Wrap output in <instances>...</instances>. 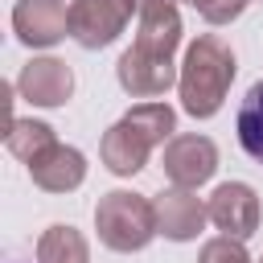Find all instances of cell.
<instances>
[{"label":"cell","instance_id":"6da1fadb","mask_svg":"<svg viewBox=\"0 0 263 263\" xmlns=\"http://www.w3.org/2000/svg\"><path fill=\"white\" fill-rule=\"evenodd\" d=\"M234 70H238L234 49L218 33H201L197 41H189L185 62H181V78H177L181 111L193 119H214L230 95Z\"/></svg>","mask_w":263,"mask_h":263},{"label":"cell","instance_id":"7a4b0ae2","mask_svg":"<svg viewBox=\"0 0 263 263\" xmlns=\"http://www.w3.org/2000/svg\"><path fill=\"white\" fill-rule=\"evenodd\" d=\"M95 230H99V242L119 251V255H132V251H144L160 230H156V210H152V197L144 193H132V189H111L99 197L95 205Z\"/></svg>","mask_w":263,"mask_h":263},{"label":"cell","instance_id":"3957f363","mask_svg":"<svg viewBox=\"0 0 263 263\" xmlns=\"http://www.w3.org/2000/svg\"><path fill=\"white\" fill-rule=\"evenodd\" d=\"M132 0H70V41L82 49H107L132 21Z\"/></svg>","mask_w":263,"mask_h":263},{"label":"cell","instance_id":"277c9868","mask_svg":"<svg viewBox=\"0 0 263 263\" xmlns=\"http://www.w3.org/2000/svg\"><path fill=\"white\" fill-rule=\"evenodd\" d=\"M160 164H164V177L177 189H197V185H205L218 173V148H214L210 136L185 132V136H173L164 144Z\"/></svg>","mask_w":263,"mask_h":263},{"label":"cell","instance_id":"5b68a950","mask_svg":"<svg viewBox=\"0 0 263 263\" xmlns=\"http://www.w3.org/2000/svg\"><path fill=\"white\" fill-rule=\"evenodd\" d=\"M12 33L29 49H49L62 37H70V4L66 0H16Z\"/></svg>","mask_w":263,"mask_h":263},{"label":"cell","instance_id":"8992f818","mask_svg":"<svg viewBox=\"0 0 263 263\" xmlns=\"http://www.w3.org/2000/svg\"><path fill=\"white\" fill-rule=\"evenodd\" d=\"M152 210H156V230L168 242H193L210 222V205L193 189H177V185L160 189L152 197Z\"/></svg>","mask_w":263,"mask_h":263},{"label":"cell","instance_id":"52a82bcc","mask_svg":"<svg viewBox=\"0 0 263 263\" xmlns=\"http://www.w3.org/2000/svg\"><path fill=\"white\" fill-rule=\"evenodd\" d=\"M115 78L119 86L132 95V99H144L152 103L156 95H164L181 74L173 66V58H160V53H148V49H123V58L115 62Z\"/></svg>","mask_w":263,"mask_h":263},{"label":"cell","instance_id":"ba28073f","mask_svg":"<svg viewBox=\"0 0 263 263\" xmlns=\"http://www.w3.org/2000/svg\"><path fill=\"white\" fill-rule=\"evenodd\" d=\"M152 148H156V140H152L132 115L115 119V123L103 132V140H99V156H103L107 173H115V177H136V173L148 164Z\"/></svg>","mask_w":263,"mask_h":263},{"label":"cell","instance_id":"9c48e42d","mask_svg":"<svg viewBox=\"0 0 263 263\" xmlns=\"http://www.w3.org/2000/svg\"><path fill=\"white\" fill-rule=\"evenodd\" d=\"M205 205H210V222L230 238H251L259 230V193L247 181H222Z\"/></svg>","mask_w":263,"mask_h":263},{"label":"cell","instance_id":"30bf717a","mask_svg":"<svg viewBox=\"0 0 263 263\" xmlns=\"http://www.w3.org/2000/svg\"><path fill=\"white\" fill-rule=\"evenodd\" d=\"M16 90L33 107H62L74 95V70L62 58H29L16 74Z\"/></svg>","mask_w":263,"mask_h":263},{"label":"cell","instance_id":"8fae6325","mask_svg":"<svg viewBox=\"0 0 263 263\" xmlns=\"http://www.w3.org/2000/svg\"><path fill=\"white\" fill-rule=\"evenodd\" d=\"M29 177L45 193H74L86 181V156L70 144H53L45 156H37L29 164Z\"/></svg>","mask_w":263,"mask_h":263},{"label":"cell","instance_id":"7c38bea8","mask_svg":"<svg viewBox=\"0 0 263 263\" xmlns=\"http://www.w3.org/2000/svg\"><path fill=\"white\" fill-rule=\"evenodd\" d=\"M53 144H58V136H53V127H49V123H41V119H8L4 148H8L16 160L33 164V160H37V156H45Z\"/></svg>","mask_w":263,"mask_h":263},{"label":"cell","instance_id":"4fadbf2b","mask_svg":"<svg viewBox=\"0 0 263 263\" xmlns=\"http://www.w3.org/2000/svg\"><path fill=\"white\" fill-rule=\"evenodd\" d=\"M86 259H90V242L74 226L58 222L37 238V263H86Z\"/></svg>","mask_w":263,"mask_h":263},{"label":"cell","instance_id":"5bb4252c","mask_svg":"<svg viewBox=\"0 0 263 263\" xmlns=\"http://www.w3.org/2000/svg\"><path fill=\"white\" fill-rule=\"evenodd\" d=\"M234 132H238V144L242 152L263 164V78L247 90V99L238 103V115H234Z\"/></svg>","mask_w":263,"mask_h":263},{"label":"cell","instance_id":"9a60e30c","mask_svg":"<svg viewBox=\"0 0 263 263\" xmlns=\"http://www.w3.org/2000/svg\"><path fill=\"white\" fill-rule=\"evenodd\" d=\"M127 115H132V119H136L156 144H168L173 132H177V111H173L168 103H156V99H152V103H136Z\"/></svg>","mask_w":263,"mask_h":263},{"label":"cell","instance_id":"2e32d148","mask_svg":"<svg viewBox=\"0 0 263 263\" xmlns=\"http://www.w3.org/2000/svg\"><path fill=\"white\" fill-rule=\"evenodd\" d=\"M197 263H251L242 238H230V234H218L210 238L201 251H197Z\"/></svg>","mask_w":263,"mask_h":263},{"label":"cell","instance_id":"e0dca14e","mask_svg":"<svg viewBox=\"0 0 263 263\" xmlns=\"http://www.w3.org/2000/svg\"><path fill=\"white\" fill-rule=\"evenodd\" d=\"M247 4H251V0H197V12H201V21H210V25H230V21L242 16Z\"/></svg>","mask_w":263,"mask_h":263},{"label":"cell","instance_id":"ac0fdd59","mask_svg":"<svg viewBox=\"0 0 263 263\" xmlns=\"http://www.w3.org/2000/svg\"><path fill=\"white\" fill-rule=\"evenodd\" d=\"M185 4H193V8H197V0H185Z\"/></svg>","mask_w":263,"mask_h":263},{"label":"cell","instance_id":"d6986e66","mask_svg":"<svg viewBox=\"0 0 263 263\" xmlns=\"http://www.w3.org/2000/svg\"><path fill=\"white\" fill-rule=\"evenodd\" d=\"M259 263H263V259H259Z\"/></svg>","mask_w":263,"mask_h":263}]
</instances>
